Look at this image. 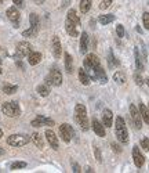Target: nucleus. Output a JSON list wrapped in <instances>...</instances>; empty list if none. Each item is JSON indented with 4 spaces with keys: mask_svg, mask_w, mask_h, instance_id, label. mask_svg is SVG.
<instances>
[{
    "mask_svg": "<svg viewBox=\"0 0 149 173\" xmlns=\"http://www.w3.org/2000/svg\"><path fill=\"white\" fill-rule=\"evenodd\" d=\"M75 119H76V122L79 123V126H80L84 131L88 130L90 125H88L87 111H86V107L83 105V104H76V107H75Z\"/></svg>",
    "mask_w": 149,
    "mask_h": 173,
    "instance_id": "1",
    "label": "nucleus"
},
{
    "mask_svg": "<svg viewBox=\"0 0 149 173\" xmlns=\"http://www.w3.org/2000/svg\"><path fill=\"white\" fill-rule=\"evenodd\" d=\"M115 131L116 137L120 143L127 144L129 143V131H127V126L124 123V119L122 116H116V123H115Z\"/></svg>",
    "mask_w": 149,
    "mask_h": 173,
    "instance_id": "2",
    "label": "nucleus"
},
{
    "mask_svg": "<svg viewBox=\"0 0 149 173\" xmlns=\"http://www.w3.org/2000/svg\"><path fill=\"white\" fill-rule=\"evenodd\" d=\"M30 141V137L28 134H11L7 137V144L13 147H24Z\"/></svg>",
    "mask_w": 149,
    "mask_h": 173,
    "instance_id": "3",
    "label": "nucleus"
},
{
    "mask_svg": "<svg viewBox=\"0 0 149 173\" xmlns=\"http://www.w3.org/2000/svg\"><path fill=\"white\" fill-rule=\"evenodd\" d=\"M2 111L3 114L10 118H14V116H19L21 114V108L18 105V103L15 101H8V103H4L2 105Z\"/></svg>",
    "mask_w": 149,
    "mask_h": 173,
    "instance_id": "4",
    "label": "nucleus"
},
{
    "mask_svg": "<svg viewBox=\"0 0 149 173\" xmlns=\"http://www.w3.org/2000/svg\"><path fill=\"white\" fill-rule=\"evenodd\" d=\"M88 76L90 79H94V81H98L99 83H106L108 82V78H106V74L105 71H104V68L101 67V64L97 65L95 68L93 69H88Z\"/></svg>",
    "mask_w": 149,
    "mask_h": 173,
    "instance_id": "5",
    "label": "nucleus"
},
{
    "mask_svg": "<svg viewBox=\"0 0 149 173\" xmlns=\"http://www.w3.org/2000/svg\"><path fill=\"white\" fill-rule=\"evenodd\" d=\"M62 83V75L58 69H51L50 74L47 75L46 78V85L48 86H61Z\"/></svg>",
    "mask_w": 149,
    "mask_h": 173,
    "instance_id": "6",
    "label": "nucleus"
},
{
    "mask_svg": "<svg viewBox=\"0 0 149 173\" xmlns=\"http://www.w3.org/2000/svg\"><path fill=\"white\" fill-rule=\"evenodd\" d=\"M60 136L61 138L65 141V143H69L73 137V129H72L71 125L68 123H62L60 126Z\"/></svg>",
    "mask_w": 149,
    "mask_h": 173,
    "instance_id": "7",
    "label": "nucleus"
},
{
    "mask_svg": "<svg viewBox=\"0 0 149 173\" xmlns=\"http://www.w3.org/2000/svg\"><path fill=\"white\" fill-rule=\"evenodd\" d=\"M130 115H131V120H133L134 126H136L137 129H141V127H142V118H141L140 111H138V108L134 104L130 105Z\"/></svg>",
    "mask_w": 149,
    "mask_h": 173,
    "instance_id": "8",
    "label": "nucleus"
},
{
    "mask_svg": "<svg viewBox=\"0 0 149 173\" xmlns=\"http://www.w3.org/2000/svg\"><path fill=\"white\" fill-rule=\"evenodd\" d=\"M30 51H32V46H30L28 42H19V43L17 44V57L18 58L29 55Z\"/></svg>",
    "mask_w": 149,
    "mask_h": 173,
    "instance_id": "9",
    "label": "nucleus"
},
{
    "mask_svg": "<svg viewBox=\"0 0 149 173\" xmlns=\"http://www.w3.org/2000/svg\"><path fill=\"white\" fill-rule=\"evenodd\" d=\"M33 127H40V126H54V120L50 118H46L43 115H37L35 119L30 122Z\"/></svg>",
    "mask_w": 149,
    "mask_h": 173,
    "instance_id": "10",
    "label": "nucleus"
},
{
    "mask_svg": "<svg viewBox=\"0 0 149 173\" xmlns=\"http://www.w3.org/2000/svg\"><path fill=\"white\" fill-rule=\"evenodd\" d=\"M7 18H8L11 22L14 24V26L18 28V24H19V11L17 10V7H10V8H7Z\"/></svg>",
    "mask_w": 149,
    "mask_h": 173,
    "instance_id": "11",
    "label": "nucleus"
},
{
    "mask_svg": "<svg viewBox=\"0 0 149 173\" xmlns=\"http://www.w3.org/2000/svg\"><path fill=\"white\" fill-rule=\"evenodd\" d=\"M101 62H99V58L97 57L95 54H88L87 57L84 58V68L87 69H93V68H95L97 65H99Z\"/></svg>",
    "mask_w": 149,
    "mask_h": 173,
    "instance_id": "12",
    "label": "nucleus"
},
{
    "mask_svg": "<svg viewBox=\"0 0 149 173\" xmlns=\"http://www.w3.org/2000/svg\"><path fill=\"white\" fill-rule=\"evenodd\" d=\"M51 47H53V54L55 58H60L61 53H62V47H61V40L58 36H53V40H51Z\"/></svg>",
    "mask_w": 149,
    "mask_h": 173,
    "instance_id": "13",
    "label": "nucleus"
},
{
    "mask_svg": "<svg viewBox=\"0 0 149 173\" xmlns=\"http://www.w3.org/2000/svg\"><path fill=\"white\" fill-rule=\"evenodd\" d=\"M91 127H93V130L95 131V134L97 136H99V137H105V126L99 122L98 119H93L91 120Z\"/></svg>",
    "mask_w": 149,
    "mask_h": 173,
    "instance_id": "14",
    "label": "nucleus"
},
{
    "mask_svg": "<svg viewBox=\"0 0 149 173\" xmlns=\"http://www.w3.org/2000/svg\"><path fill=\"white\" fill-rule=\"evenodd\" d=\"M46 138L53 150H58V147H60V144H58V137L55 136V133L53 130H50V129L46 130Z\"/></svg>",
    "mask_w": 149,
    "mask_h": 173,
    "instance_id": "15",
    "label": "nucleus"
},
{
    "mask_svg": "<svg viewBox=\"0 0 149 173\" xmlns=\"http://www.w3.org/2000/svg\"><path fill=\"white\" fill-rule=\"evenodd\" d=\"M133 159H134V164H136L137 168H142V166H144L145 158H144V155L140 152V150H138L137 145L133 148Z\"/></svg>",
    "mask_w": 149,
    "mask_h": 173,
    "instance_id": "16",
    "label": "nucleus"
},
{
    "mask_svg": "<svg viewBox=\"0 0 149 173\" xmlns=\"http://www.w3.org/2000/svg\"><path fill=\"white\" fill-rule=\"evenodd\" d=\"M65 29H67L68 35H71V36H73V37H76V36L79 35V32H77V25H76L73 21H71L69 18H67V21H65Z\"/></svg>",
    "mask_w": 149,
    "mask_h": 173,
    "instance_id": "17",
    "label": "nucleus"
},
{
    "mask_svg": "<svg viewBox=\"0 0 149 173\" xmlns=\"http://www.w3.org/2000/svg\"><path fill=\"white\" fill-rule=\"evenodd\" d=\"M113 123V114L110 109H104L102 112V125L105 127H110Z\"/></svg>",
    "mask_w": 149,
    "mask_h": 173,
    "instance_id": "18",
    "label": "nucleus"
},
{
    "mask_svg": "<svg viewBox=\"0 0 149 173\" xmlns=\"http://www.w3.org/2000/svg\"><path fill=\"white\" fill-rule=\"evenodd\" d=\"M87 50H88V35L86 32H83L80 36V53L86 54Z\"/></svg>",
    "mask_w": 149,
    "mask_h": 173,
    "instance_id": "19",
    "label": "nucleus"
},
{
    "mask_svg": "<svg viewBox=\"0 0 149 173\" xmlns=\"http://www.w3.org/2000/svg\"><path fill=\"white\" fill-rule=\"evenodd\" d=\"M28 61L30 65H37L41 61V54L37 51H30V54L28 55Z\"/></svg>",
    "mask_w": 149,
    "mask_h": 173,
    "instance_id": "20",
    "label": "nucleus"
},
{
    "mask_svg": "<svg viewBox=\"0 0 149 173\" xmlns=\"http://www.w3.org/2000/svg\"><path fill=\"white\" fill-rule=\"evenodd\" d=\"M79 79H80V82H82V85H84V86H88L90 85V76H88V74H87V71L86 69H83V68H80L79 69Z\"/></svg>",
    "mask_w": 149,
    "mask_h": 173,
    "instance_id": "21",
    "label": "nucleus"
},
{
    "mask_svg": "<svg viewBox=\"0 0 149 173\" xmlns=\"http://www.w3.org/2000/svg\"><path fill=\"white\" fill-rule=\"evenodd\" d=\"M140 114H141V118H142V120L146 125H149V109L146 108V105L142 103H140Z\"/></svg>",
    "mask_w": 149,
    "mask_h": 173,
    "instance_id": "22",
    "label": "nucleus"
},
{
    "mask_svg": "<svg viewBox=\"0 0 149 173\" xmlns=\"http://www.w3.org/2000/svg\"><path fill=\"white\" fill-rule=\"evenodd\" d=\"M134 57H136V67L138 71H142L144 69V62H142V58H141L140 55V50H138V47L134 48Z\"/></svg>",
    "mask_w": 149,
    "mask_h": 173,
    "instance_id": "23",
    "label": "nucleus"
},
{
    "mask_svg": "<svg viewBox=\"0 0 149 173\" xmlns=\"http://www.w3.org/2000/svg\"><path fill=\"white\" fill-rule=\"evenodd\" d=\"M65 69H67L68 74L73 72V61H72V57L69 53H65Z\"/></svg>",
    "mask_w": 149,
    "mask_h": 173,
    "instance_id": "24",
    "label": "nucleus"
},
{
    "mask_svg": "<svg viewBox=\"0 0 149 173\" xmlns=\"http://www.w3.org/2000/svg\"><path fill=\"white\" fill-rule=\"evenodd\" d=\"M99 24H102V25H108V24L113 22L115 21V15L113 14H105V15H99Z\"/></svg>",
    "mask_w": 149,
    "mask_h": 173,
    "instance_id": "25",
    "label": "nucleus"
},
{
    "mask_svg": "<svg viewBox=\"0 0 149 173\" xmlns=\"http://www.w3.org/2000/svg\"><path fill=\"white\" fill-rule=\"evenodd\" d=\"M30 140L33 141L36 147H39V148H43V147H44L43 138H41V136H40L39 133H33V134H32V137H30Z\"/></svg>",
    "mask_w": 149,
    "mask_h": 173,
    "instance_id": "26",
    "label": "nucleus"
},
{
    "mask_svg": "<svg viewBox=\"0 0 149 173\" xmlns=\"http://www.w3.org/2000/svg\"><path fill=\"white\" fill-rule=\"evenodd\" d=\"M91 3L93 0H80V11L83 14L88 13V10L91 8Z\"/></svg>",
    "mask_w": 149,
    "mask_h": 173,
    "instance_id": "27",
    "label": "nucleus"
},
{
    "mask_svg": "<svg viewBox=\"0 0 149 173\" xmlns=\"http://www.w3.org/2000/svg\"><path fill=\"white\" fill-rule=\"evenodd\" d=\"M3 92L6 93V94H14V93L17 92V86L15 85H10V83H4V85H3Z\"/></svg>",
    "mask_w": 149,
    "mask_h": 173,
    "instance_id": "28",
    "label": "nucleus"
},
{
    "mask_svg": "<svg viewBox=\"0 0 149 173\" xmlns=\"http://www.w3.org/2000/svg\"><path fill=\"white\" fill-rule=\"evenodd\" d=\"M67 18H69L71 21H73V22H75L77 26H80V20H79V17L76 15V11H75L73 8H71V10H69V11H68Z\"/></svg>",
    "mask_w": 149,
    "mask_h": 173,
    "instance_id": "29",
    "label": "nucleus"
},
{
    "mask_svg": "<svg viewBox=\"0 0 149 173\" xmlns=\"http://www.w3.org/2000/svg\"><path fill=\"white\" fill-rule=\"evenodd\" d=\"M37 32H39V28H33V26H30L29 29L24 31V32H22V36H25V37H35V36L37 35Z\"/></svg>",
    "mask_w": 149,
    "mask_h": 173,
    "instance_id": "30",
    "label": "nucleus"
},
{
    "mask_svg": "<svg viewBox=\"0 0 149 173\" xmlns=\"http://www.w3.org/2000/svg\"><path fill=\"white\" fill-rule=\"evenodd\" d=\"M37 93L41 96V97H47L50 94V87H48V85H40L37 86Z\"/></svg>",
    "mask_w": 149,
    "mask_h": 173,
    "instance_id": "31",
    "label": "nucleus"
},
{
    "mask_svg": "<svg viewBox=\"0 0 149 173\" xmlns=\"http://www.w3.org/2000/svg\"><path fill=\"white\" fill-rule=\"evenodd\" d=\"M29 22H30V26H33V28H39V25H40L39 15H37V14H35V13H32V14L29 15Z\"/></svg>",
    "mask_w": 149,
    "mask_h": 173,
    "instance_id": "32",
    "label": "nucleus"
},
{
    "mask_svg": "<svg viewBox=\"0 0 149 173\" xmlns=\"http://www.w3.org/2000/svg\"><path fill=\"white\" fill-rule=\"evenodd\" d=\"M113 81L117 82L119 85H123L124 82H126V76H124L123 72H120V71H117L113 74Z\"/></svg>",
    "mask_w": 149,
    "mask_h": 173,
    "instance_id": "33",
    "label": "nucleus"
},
{
    "mask_svg": "<svg viewBox=\"0 0 149 173\" xmlns=\"http://www.w3.org/2000/svg\"><path fill=\"white\" fill-rule=\"evenodd\" d=\"M26 166V162H22V161H17V162H13L11 164V170H15V169H21V168H25Z\"/></svg>",
    "mask_w": 149,
    "mask_h": 173,
    "instance_id": "34",
    "label": "nucleus"
},
{
    "mask_svg": "<svg viewBox=\"0 0 149 173\" xmlns=\"http://www.w3.org/2000/svg\"><path fill=\"white\" fill-rule=\"evenodd\" d=\"M141 148H144L145 151H149V138L148 137L141 138Z\"/></svg>",
    "mask_w": 149,
    "mask_h": 173,
    "instance_id": "35",
    "label": "nucleus"
},
{
    "mask_svg": "<svg viewBox=\"0 0 149 173\" xmlns=\"http://www.w3.org/2000/svg\"><path fill=\"white\" fill-rule=\"evenodd\" d=\"M108 62H109V67H110V68L119 64V62H117V61L115 60V57H113V53H112V51H110L109 55H108Z\"/></svg>",
    "mask_w": 149,
    "mask_h": 173,
    "instance_id": "36",
    "label": "nucleus"
},
{
    "mask_svg": "<svg viewBox=\"0 0 149 173\" xmlns=\"http://www.w3.org/2000/svg\"><path fill=\"white\" fill-rule=\"evenodd\" d=\"M116 33H117V37L124 36V26L122 25V24H119V25L116 26Z\"/></svg>",
    "mask_w": 149,
    "mask_h": 173,
    "instance_id": "37",
    "label": "nucleus"
},
{
    "mask_svg": "<svg viewBox=\"0 0 149 173\" xmlns=\"http://www.w3.org/2000/svg\"><path fill=\"white\" fill-rule=\"evenodd\" d=\"M142 21H144L145 29H149V13H144L142 14Z\"/></svg>",
    "mask_w": 149,
    "mask_h": 173,
    "instance_id": "38",
    "label": "nucleus"
},
{
    "mask_svg": "<svg viewBox=\"0 0 149 173\" xmlns=\"http://www.w3.org/2000/svg\"><path fill=\"white\" fill-rule=\"evenodd\" d=\"M94 154H95V159L98 162H102V155H101V151H99V148L94 145Z\"/></svg>",
    "mask_w": 149,
    "mask_h": 173,
    "instance_id": "39",
    "label": "nucleus"
},
{
    "mask_svg": "<svg viewBox=\"0 0 149 173\" xmlns=\"http://www.w3.org/2000/svg\"><path fill=\"white\" fill-rule=\"evenodd\" d=\"M110 4H112V0H102L101 4H99V8H101V10H106Z\"/></svg>",
    "mask_w": 149,
    "mask_h": 173,
    "instance_id": "40",
    "label": "nucleus"
},
{
    "mask_svg": "<svg viewBox=\"0 0 149 173\" xmlns=\"http://www.w3.org/2000/svg\"><path fill=\"white\" fill-rule=\"evenodd\" d=\"M134 81H136V83H137L138 86H142V83H144L142 76H141V75H138V74L134 75Z\"/></svg>",
    "mask_w": 149,
    "mask_h": 173,
    "instance_id": "41",
    "label": "nucleus"
},
{
    "mask_svg": "<svg viewBox=\"0 0 149 173\" xmlns=\"http://www.w3.org/2000/svg\"><path fill=\"white\" fill-rule=\"evenodd\" d=\"M13 3L18 7H24V0H13Z\"/></svg>",
    "mask_w": 149,
    "mask_h": 173,
    "instance_id": "42",
    "label": "nucleus"
},
{
    "mask_svg": "<svg viewBox=\"0 0 149 173\" xmlns=\"http://www.w3.org/2000/svg\"><path fill=\"white\" fill-rule=\"evenodd\" d=\"M72 166H73V172H76V173H77V172H82V170H80V166H79L77 164H75V162H73V164H72Z\"/></svg>",
    "mask_w": 149,
    "mask_h": 173,
    "instance_id": "43",
    "label": "nucleus"
},
{
    "mask_svg": "<svg viewBox=\"0 0 149 173\" xmlns=\"http://www.w3.org/2000/svg\"><path fill=\"white\" fill-rule=\"evenodd\" d=\"M112 148H113V151H116V152H120V151H122L119 145H116L115 143H112Z\"/></svg>",
    "mask_w": 149,
    "mask_h": 173,
    "instance_id": "44",
    "label": "nucleus"
},
{
    "mask_svg": "<svg viewBox=\"0 0 149 173\" xmlns=\"http://www.w3.org/2000/svg\"><path fill=\"white\" fill-rule=\"evenodd\" d=\"M69 2H71V0H64V3H62V7L68 6V4H69Z\"/></svg>",
    "mask_w": 149,
    "mask_h": 173,
    "instance_id": "45",
    "label": "nucleus"
},
{
    "mask_svg": "<svg viewBox=\"0 0 149 173\" xmlns=\"http://www.w3.org/2000/svg\"><path fill=\"white\" fill-rule=\"evenodd\" d=\"M4 150H3V148H0V157H2V155H4Z\"/></svg>",
    "mask_w": 149,
    "mask_h": 173,
    "instance_id": "46",
    "label": "nucleus"
},
{
    "mask_svg": "<svg viewBox=\"0 0 149 173\" xmlns=\"http://www.w3.org/2000/svg\"><path fill=\"white\" fill-rule=\"evenodd\" d=\"M145 82H146V85L149 86V78H146V79H145Z\"/></svg>",
    "mask_w": 149,
    "mask_h": 173,
    "instance_id": "47",
    "label": "nucleus"
},
{
    "mask_svg": "<svg viewBox=\"0 0 149 173\" xmlns=\"http://www.w3.org/2000/svg\"><path fill=\"white\" fill-rule=\"evenodd\" d=\"M0 137H3V130L0 129Z\"/></svg>",
    "mask_w": 149,
    "mask_h": 173,
    "instance_id": "48",
    "label": "nucleus"
},
{
    "mask_svg": "<svg viewBox=\"0 0 149 173\" xmlns=\"http://www.w3.org/2000/svg\"><path fill=\"white\" fill-rule=\"evenodd\" d=\"M0 75H2V68H0Z\"/></svg>",
    "mask_w": 149,
    "mask_h": 173,
    "instance_id": "49",
    "label": "nucleus"
}]
</instances>
